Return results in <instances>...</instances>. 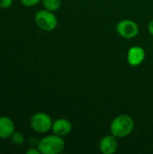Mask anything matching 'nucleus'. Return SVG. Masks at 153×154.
<instances>
[{
    "mask_svg": "<svg viewBox=\"0 0 153 154\" xmlns=\"http://www.w3.org/2000/svg\"><path fill=\"white\" fill-rule=\"evenodd\" d=\"M37 148L41 154H59L65 149V141L61 136L53 134L40 139Z\"/></svg>",
    "mask_w": 153,
    "mask_h": 154,
    "instance_id": "nucleus-2",
    "label": "nucleus"
},
{
    "mask_svg": "<svg viewBox=\"0 0 153 154\" xmlns=\"http://www.w3.org/2000/svg\"><path fill=\"white\" fill-rule=\"evenodd\" d=\"M15 132L14 121L8 116H0V138L9 139Z\"/></svg>",
    "mask_w": 153,
    "mask_h": 154,
    "instance_id": "nucleus-9",
    "label": "nucleus"
},
{
    "mask_svg": "<svg viewBox=\"0 0 153 154\" xmlns=\"http://www.w3.org/2000/svg\"><path fill=\"white\" fill-rule=\"evenodd\" d=\"M41 0H20L21 4L24 6H27V7H32V6H34L36 5H38Z\"/></svg>",
    "mask_w": 153,
    "mask_h": 154,
    "instance_id": "nucleus-12",
    "label": "nucleus"
},
{
    "mask_svg": "<svg viewBox=\"0 0 153 154\" xmlns=\"http://www.w3.org/2000/svg\"><path fill=\"white\" fill-rule=\"evenodd\" d=\"M134 120L129 115H119L110 125V133L116 138H124L130 135L134 129Z\"/></svg>",
    "mask_w": 153,
    "mask_h": 154,
    "instance_id": "nucleus-1",
    "label": "nucleus"
},
{
    "mask_svg": "<svg viewBox=\"0 0 153 154\" xmlns=\"http://www.w3.org/2000/svg\"><path fill=\"white\" fill-rule=\"evenodd\" d=\"M145 51L141 46H133L127 52V62L132 67L140 66L145 60Z\"/></svg>",
    "mask_w": 153,
    "mask_h": 154,
    "instance_id": "nucleus-6",
    "label": "nucleus"
},
{
    "mask_svg": "<svg viewBox=\"0 0 153 154\" xmlns=\"http://www.w3.org/2000/svg\"><path fill=\"white\" fill-rule=\"evenodd\" d=\"M115 29L117 33L124 39H133L139 33V26L137 23L130 19L120 21L116 24Z\"/></svg>",
    "mask_w": 153,
    "mask_h": 154,
    "instance_id": "nucleus-5",
    "label": "nucleus"
},
{
    "mask_svg": "<svg viewBox=\"0 0 153 154\" xmlns=\"http://www.w3.org/2000/svg\"><path fill=\"white\" fill-rule=\"evenodd\" d=\"M34 22L36 25L44 32H52L58 25V19L54 12L47 9L38 11L34 15Z\"/></svg>",
    "mask_w": 153,
    "mask_h": 154,
    "instance_id": "nucleus-3",
    "label": "nucleus"
},
{
    "mask_svg": "<svg viewBox=\"0 0 153 154\" xmlns=\"http://www.w3.org/2000/svg\"><path fill=\"white\" fill-rule=\"evenodd\" d=\"M26 153L27 154H41V152H40V150H39L37 147H32V148H30V149L26 152Z\"/></svg>",
    "mask_w": 153,
    "mask_h": 154,
    "instance_id": "nucleus-14",
    "label": "nucleus"
},
{
    "mask_svg": "<svg viewBox=\"0 0 153 154\" xmlns=\"http://www.w3.org/2000/svg\"><path fill=\"white\" fill-rule=\"evenodd\" d=\"M148 31H149V32L153 36V19L149 23V24H148Z\"/></svg>",
    "mask_w": 153,
    "mask_h": 154,
    "instance_id": "nucleus-15",
    "label": "nucleus"
},
{
    "mask_svg": "<svg viewBox=\"0 0 153 154\" xmlns=\"http://www.w3.org/2000/svg\"><path fill=\"white\" fill-rule=\"evenodd\" d=\"M71 130H72V125L69 120L61 117L53 121L51 131L54 134L64 137V136L69 135Z\"/></svg>",
    "mask_w": 153,
    "mask_h": 154,
    "instance_id": "nucleus-7",
    "label": "nucleus"
},
{
    "mask_svg": "<svg viewBox=\"0 0 153 154\" xmlns=\"http://www.w3.org/2000/svg\"><path fill=\"white\" fill-rule=\"evenodd\" d=\"M13 4V0H0V8L7 9Z\"/></svg>",
    "mask_w": 153,
    "mask_h": 154,
    "instance_id": "nucleus-13",
    "label": "nucleus"
},
{
    "mask_svg": "<svg viewBox=\"0 0 153 154\" xmlns=\"http://www.w3.org/2000/svg\"><path fill=\"white\" fill-rule=\"evenodd\" d=\"M9 139L11 143L15 145H22L25 142V138L23 134L20 132H14Z\"/></svg>",
    "mask_w": 153,
    "mask_h": 154,
    "instance_id": "nucleus-11",
    "label": "nucleus"
},
{
    "mask_svg": "<svg viewBox=\"0 0 153 154\" xmlns=\"http://www.w3.org/2000/svg\"><path fill=\"white\" fill-rule=\"evenodd\" d=\"M99 151L103 154H114L118 148L116 137L114 135H106L99 142Z\"/></svg>",
    "mask_w": 153,
    "mask_h": 154,
    "instance_id": "nucleus-8",
    "label": "nucleus"
},
{
    "mask_svg": "<svg viewBox=\"0 0 153 154\" xmlns=\"http://www.w3.org/2000/svg\"><path fill=\"white\" fill-rule=\"evenodd\" d=\"M53 121L51 117L44 112H37L30 118L31 128L38 134H46L51 130Z\"/></svg>",
    "mask_w": 153,
    "mask_h": 154,
    "instance_id": "nucleus-4",
    "label": "nucleus"
},
{
    "mask_svg": "<svg viewBox=\"0 0 153 154\" xmlns=\"http://www.w3.org/2000/svg\"><path fill=\"white\" fill-rule=\"evenodd\" d=\"M41 2L44 8L51 12L58 11L61 6V0H41Z\"/></svg>",
    "mask_w": 153,
    "mask_h": 154,
    "instance_id": "nucleus-10",
    "label": "nucleus"
}]
</instances>
